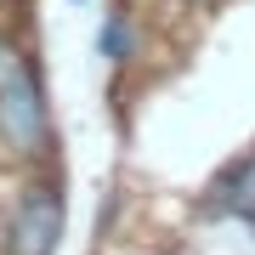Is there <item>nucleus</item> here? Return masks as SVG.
<instances>
[{
  "label": "nucleus",
  "mask_w": 255,
  "mask_h": 255,
  "mask_svg": "<svg viewBox=\"0 0 255 255\" xmlns=\"http://www.w3.org/2000/svg\"><path fill=\"white\" fill-rule=\"evenodd\" d=\"M102 57L108 63H125L130 57V23L125 17H108V28H102Z\"/></svg>",
  "instance_id": "nucleus-4"
},
{
  "label": "nucleus",
  "mask_w": 255,
  "mask_h": 255,
  "mask_svg": "<svg viewBox=\"0 0 255 255\" xmlns=\"http://www.w3.org/2000/svg\"><path fill=\"white\" fill-rule=\"evenodd\" d=\"M57 238H63V199L57 187H28L17 210L6 221V250L11 255H51Z\"/></svg>",
  "instance_id": "nucleus-2"
},
{
  "label": "nucleus",
  "mask_w": 255,
  "mask_h": 255,
  "mask_svg": "<svg viewBox=\"0 0 255 255\" xmlns=\"http://www.w3.org/2000/svg\"><path fill=\"white\" fill-rule=\"evenodd\" d=\"M221 210H244V216H255V159H244L238 170L221 182Z\"/></svg>",
  "instance_id": "nucleus-3"
},
{
  "label": "nucleus",
  "mask_w": 255,
  "mask_h": 255,
  "mask_svg": "<svg viewBox=\"0 0 255 255\" xmlns=\"http://www.w3.org/2000/svg\"><path fill=\"white\" fill-rule=\"evenodd\" d=\"M46 147V97L40 80L28 74L23 51L0 40V153L28 159Z\"/></svg>",
  "instance_id": "nucleus-1"
}]
</instances>
